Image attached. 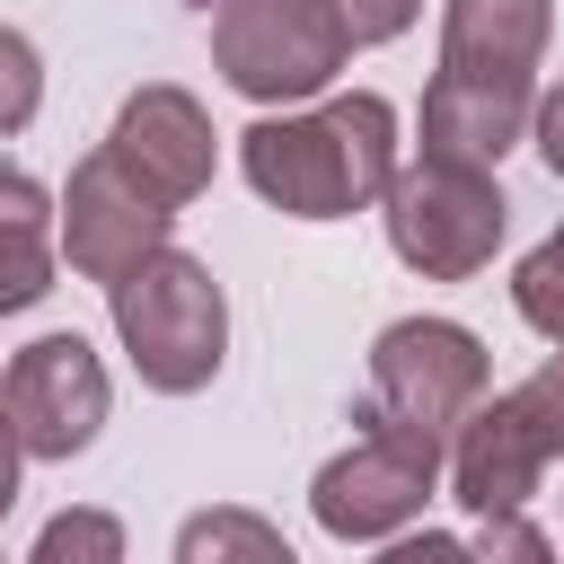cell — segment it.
<instances>
[{
	"instance_id": "6da1fadb",
	"label": "cell",
	"mask_w": 564,
	"mask_h": 564,
	"mask_svg": "<svg viewBox=\"0 0 564 564\" xmlns=\"http://www.w3.org/2000/svg\"><path fill=\"white\" fill-rule=\"evenodd\" d=\"M546 35H555V0H449L441 70L423 88V150L494 167L538 115Z\"/></svg>"
},
{
	"instance_id": "7a4b0ae2",
	"label": "cell",
	"mask_w": 564,
	"mask_h": 564,
	"mask_svg": "<svg viewBox=\"0 0 564 564\" xmlns=\"http://www.w3.org/2000/svg\"><path fill=\"white\" fill-rule=\"evenodd\" d=\"M238 167L291 220H352L397 176V106L352 88V97H326L308 115H264L238 132Z\"/></svg>"
},
{
	"instance_id": "3957f363",
	"label": "cell",
	"mask_w": 564,
	"mask_h": 564,
	"mask_svg": "<svg viewBox=\"0 0 564 564\" xmlns=\"http://www.w3.org/2000/svg\"><path fill=\"white\" fill-rule=\"evenodd\" d=\"M106 300H115V335H123L132 370L159 397L212 388V370L229 352V300H220L212 264H194L185 247H150L132 273L106 282Z\"/></svg>"
},
{
	"instance_id": "277c9868",
	"label": "cell",
	"mask_w": 564,
	"mask_h": 564,
	"mask_svg": "<svg viewBox=\"0 0 564 564\" xmlns=\"http://www.w3.org/2000/svg\"><path fill=\"white\" fill-rule=\"evenodd\" d=\"M555 458H564V344H555L520 388H502L494 405L476 397V414H467L458 441H449V494H458L476 520H485V511H520Z\"/></svg>"
},
{
	"instance_id": "5b68a950",
	"label": "cell",
	"mask_w": 564,
	"mask_h": 564,
	"mask_svg": "<svg viewBox=\"0 0 564 564\" xmlns=\"http://www.w3.org/2000/svg\"><path fill=\"white\" fill-rule=\"evenodd\" d=\"M476 397H485V344L458 317H397L370 344V414L361 423H388V432L449 458Z\"/></svg>"
},
{
	"instance_id": "8992f818",
	"label": "cell",
	"mask_w": 564,
	"mask_h": 564,
	"mask_svg": "<svg viewBox=\"0 0 564 564\" xmlns=\"http://www.w3.org/2000/svg\"><path fill=\"white\" fill-rule=\"evenodd\" d=\"M212 62L256 106H300L352 62V26L335 0H220L212 9Z\"/></svg>"
},
{
	"instance_id": "52a82bcc",
	"label": "cell",
	"mask_w": 564,
	"mask_h": 564,
	"mask_svg": "<svg viewBox=\"0 0 564 564\" xmlns=\"http://www.w3.org/2000/svg\"><path fill=\"white\" fill-rule=\"evenodd\" d=\"M388 247L414 264V273H432V282H467V273H485L494 264V247H502V185H494V167H467V159H414V167H397L388 176Z\"/></svg>"
},
{
	"instance_id": "ba28073f",
	"label": "cell",
	"mask_w": 564,
	"mask_h": 564,
	"mask_svg": "<svg viewBox=\"0 0 564 564\" xmlns=\"http://www.w3.org/2000/svg\"><path fill=\"white\" fill-rule=\"evenodd\" d=\"M432 494H441V449H423V441H405V432L370 423L344 458H326V467H317L308 511H317V529H326V538L370 546V538H397Z\"/></svg>"
},
{
	"instance_id": "9c48e42d",
	"label": "cell",
	"mask_w": 564,
	"mask_h": 564,
	"mask_svg": "<svg viewBox=\"0 0 564 564\" xmlns=\"http://www.w3.org/2000/svg\"><path fill=\"white\" fill-rule=\"evenodd\" d=\"M0 414L18 423L26 458H79L106 423V361L88 335H35L0 379Z\"/></svg>"
},
{
	"instance_id": "30bf717a",
	"label": "cell",
	"mask_w": 564,
	"mask_h": 564,
	"mask_svg": "<svg viewBox=\"0 0 564 564\" xmlns=\"http://www.w3.org/2000/svg\"><path fill=\"white\" fill-rule=\"evenodd\" d=\"M167 220H176V203H159L115 150H88L70 167V194H62V256H70V273L115 282L150 247H167Z\"/></svg>"
},
{
	"instance_id": "8fae6325",
	"label": "cell",
	"mask_w": 564,
	"mask_h": 564,
	"mask_svg": "<svg viewBox=\"0 0 564 564\" xmlns=\"http://www.w3.org/2000/svg\"><path fill=\"white\" fill-rule=\"evenodd\" d=\"M106 150H115L159 203H176V212L212 185V123H203V106H194L185 88H132L123 115H115V132H106Z\"/></svg>"
},
{
	"instance_id": "7c38bea8",
	"label": "cell",
	"mask_w": 564,
	"mask_h": 564,
	"mask_svg": "<svg viewBox=\"0 0 564 564\" xmlns=\"http://www.w3.org/2000/svg\"><path fill=\"white\" fill-rule=\"evenodd\" d=\"M53 291V203L35 176L0 167V317Z\"/></svg>"
},
{
	"instance_id": "4fadbf2b",
	"label": "cell",
	"mask_w": 564,
	"mask_h": 564,
	"mask_svg": "<svg viewBox=\"0 0 564 564\" xmlns=\"http://www.w3.org/2000/svg\"><path fill=\"white\" fill-rule=\"evenodd\" d=\"M511 300H520V317H529L546 344H564V229H555V238H538V247L520 256Z\"/></svg>"
},
{
	"instance_id": "5bb4252c",
	"label": "cell",
	"mask_w": 564,
	"mask_h": 564,
	"mask_svg": "<svg viewBox=\"0 0 564 564\" xmlns=\"http://www.w3.org/2000/svg\"><path fill=\"white\" fill-rule=\"evenodd\" d=\"M176 555H185V564H203V555H264V564H291L282 529H264V520H247V511H212V520H185Z\"/></svg>"
},
{
	"instance_id": "9a60e30c",
	"label": "cell",
	"mask_w": 564,
	"mask_h": 564,
	"mask_svg": "<svg viewBox=\"0 0 564 564\" xmlns=\"http://www.w3.org/2000/svg\"><path fill=\"white\" fill-rule=\"evenodd\" d=\"M35 106H44V62L18 26H0V132H18Z\"/></svg>"
},
{
	"instance_id": "2e32d148",
	"label": "cell",
	"mask_w": 564,
	"mask_h": 564,
	"mask_svg": "<svg viewBox=\"0 0 564 564\" xmlns=\"http://www.w3.org/2000/svg\"><path fill=\"white\" fill-rule=\"evenodd\" d=\"M35 555H44V564H62V555H97V564H115V555H123V529H115L106 511H62V520L35 538Z\"/></svg>"
},
{
	"instance_id": "e0dca14e",
	"label": "cell",
	"mask_w": 564,
	"mask_h": 564,
	"mask_svg": "<svg viewBox=\"0 0 564 564\" xmlns=\"http://www.w3.org/2000/svg\"><path fill=\"white\" fill-rule=\"evenodd\" d=\"M335 9H344L352 44H388V35H405V26H414V9H423V0H335Z\"/></svg>"
},
{
	"instance_id": "ac0fdd59",
	"label": "cell",
	"mask_w": 564,
	"mask_h": 564,
	"mask_svg": "<svg viewBox=\"0 0 564 564\" xmlns=\"http://www.w3.org/2000/svg\"><path fill=\"white\" fill-rule=\"evenodd\" d=\"M476 546H485V555H520V564H538V555H546V538H538V529H529L520 511H485Z\"/></svg>"
},
{
	"instance_id": "d6986e66",
	"label": "cell",
	"mask_w": 564,
	"mask_h": 564,
	"mask_svg": "<svg viewBox=\"0 0 564 564\" xmlns=\"http://www.w3.org/2000/svg\"><path fill=\"white\" fill-rule=\"evenodd\" d=\"M529 123H538V159H546V167H555V176H564V88H546V97H538V115H529Z\"/></svg>"
},
{
	"instance_id": "ffe728a7",
	"label": "cell",
	"mask_w": 564,
	"mask_h": 564,
	"mask_svg": "<svg viewBox=\"0 0 564 564\" xmlns=\"http://www.w3.org/2000/svg\"><path fill=\"white\" fill-rule=\"evenodd\" d=\"M18 458H26V441H18V423L0 414V520H9V502H18Z\"/></svg>"
}]
</instances>
